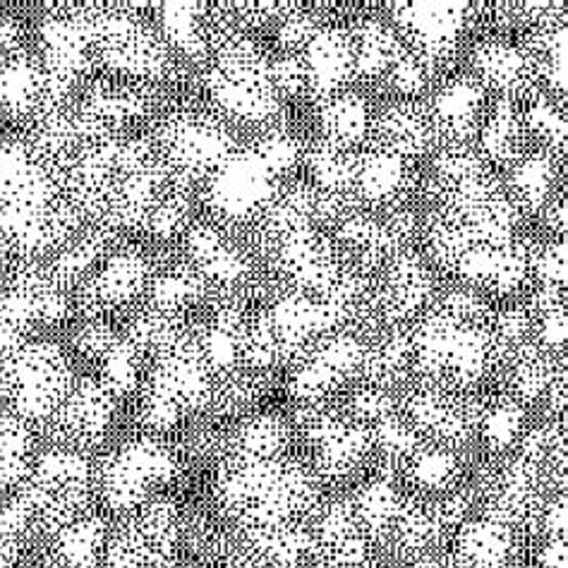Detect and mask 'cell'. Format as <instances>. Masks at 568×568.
<instances>
[{
  "mask_svg": "<svg viewBox=\"0 0 568 568\" xmlns=\"http://www.w3.org/2000/svg\"><path fill=\"white\" fill-rule=\"evenodd\" d=\"M413 369L427 384L470 392L499 357L491 338V312L485 297L473 288H454L437 297L410 332Z\"/></svg>",
  "mask_w": 568,
  "mask_h": 568,
  "instance_id": "cell-1",
  "label": "cell"
},
{
  "mask_svg": "<svg viewBox=\"0 0 568 568\" xmlns=\"http://www.w3.org/2000/svg\"><path fill=\"white\" fill-rule=\"evenodd\" d=\"M214 504L241 530L301 520L320 501V477L303 460H247L221 456Z\"/></svg>",
  "mask_w": 568,
  "mask_h": 568,
  "instance_id": "cell-2",
  "label": "cell"
},
{
  "mask_svg": "<svg viewBox=\"0 0 568 568\" xmlns=\"http://www.w3.org/2000/svg\"><path fill=\"white\" fill-rule=\"evenodd\" d=\"M214 372L194 341V334L152 361L144 382L140 384L138 420L146 435L163 437L181 427L190 417L206 413L212 396Z\"/></svg>",
  "mask_w": 568,
  "mask_h": 568,
  "instance_id": "cell-3",
  "label": "cell"
},
{
  "mask_svg": "<svg viewBox=\"0 0 568 568\" xmlns=\"http://www.w3.org/2000/svg\"><path fill=\"white\" fill-rule=\"evenodd\" d=\"M14 497L32 518L34 530L53 535L89 514V506L97 497L92 460L82 452L53 444L49 452L34 456L32 468Z\"/></svg>",
  "mask_w": 568,
  "mask_h": 568,
  "instance_id": "cell-4",
  "label": "cell"
},
{
  "mask_svg": "<svg viewBox=\"0 0 568 568\" xmlns=\"http://www.w3.org/2000/svg\"><path fill=\"white\" fill-rule=\"evenodd\" d=\"M206 92L219 113L237 123L272 121L278 111V92L272 80V61L245 32L223 39L209 55Z\"/></svg>",
  "mask_w": 568,
  "mask_h": 568,
  "instance_id": "cell-5",
  "label": "cell"
},
{
  "mask_svg": "<svg viewBox=\"0 0 568 568\" xmlns=\"http://www.w3.org/2000/svg\"><path fill=\"white\" fill-rule=\"evenodd\" d=\"M74 382L70 357L58 343L27 338L0 365V400L29 427L49 425Z\"/></svg>",
  "mask_w": 568,
  "mask_h": 568,
  "instance_id": "cell-6",
  "label": "cell"
},
{
  "mask_svg": "<svg viewBox=\"0 0 568 568\" xmlns=\"http://www.w3.org/2000/svg\"><path fill=\"white\" fill-rule=\"evenodd\" d=\"M178 475L175 448L156 435H138L118 444L94 468L97 497L118 516L138 511Z\"/></svg>",
  "mask_w": 568,
  "mask_h": 568,
  "instance_id": "cell-7",
  "label": "cell"
},
{
  "mask_svg": "<svg viewBox=\"0 0 568 568\" xmlns=\"http://www.w3.org/2000/svg\"><path fill=\"white\" fill-rule=\"evenodd\" d=\"M163 166L181 185L209 181L237 149L231 130L209 111H175L152 140Z\"/></svg>",
  "mask_w": 568,
  "mask_h": 568,
  "instance_id": "cell-8",
  "label": "cell"
},
{
  "mask_svg": "<svg viewBox=\"0 0 568 568\" xmlns=\"http://www.w3.org/2000/svg\"><path fill=\"white\" fill-rule=\"evenodd\" d=\"M94 65L134 82H159L171 72V49L138 14L92 12Z\"/></svg>",
  "mask_w": 568,
  "mask_h": 568,
  "instance_id": "cell-9",
  "label": "cell"
},
{
  "mask_svg": "<svg viewBox=\"0 0 568 568\" xmlns=\"http://www.w3.org/2000/svg\"><path fill=\"white\" fill-rule=\"evenodd\" d=\"M183 547V516L175 501L156 497L109 532L101 568H173Z\"/></svg>",
  "mask_w": 568,
  "mask_h": 568,
  "instance_id": "cell-10",
  "label": "cell"
},
{
  "mask_svg": "<svg viewBox=\"0 0 568 568\" xmlns=\"http://www.w3.org/2000/svg\"><path fill=\"white\" fill-rule=\"evenodd\" d=\"M152 274L154 266L140 250L109 252V257L74 288V307L84 320L99 322L134 315V307L146 297Z\"/></svg>",
  "mask_w": 568,
  "mask_h": 568,
  "instance_id": "cell-11",
  "label": "cell"
},
{
  "mask_svg": "<svg viewBox=\"0 0 568 568\" xmlns=\"http://www.w3.org/2000/svg\"><path fill=\"white\" fill-rule=\"evenodd\" d=\"M425 444L458 448L477 435L483 406L468 392L439 384H417L398 410Z\"/></svg>",
  "mask_w": 568,
  "mask_h": 568,
  "instance_id": "cell-12",
  "label": "cell"
},
{
  "mask_svg": "<svg viewBox=\"0 0 568 568\" xmlns=\"http://www.w3.org/2000/svg\"><path fill=\"white\" fill-rule=\"evenodd\" d=\"M281 178L266 166L264 159L245 149L235 152L206 181V204L223 223H247L260 219L276 197Z\"/></svg>",
  "mask_w": 568,
  "mask_h": 568,
  "instance_id": "cell-13",
  "label": "cell"
},
{
  "mask_svg": "<svg viewBox=\"0 0 568 568\" xmlns=\"http://www.w3.org/2000/svg\"><path fill=\"white\" fill-rule=\"evenodd\" d=\"M365 338L351 332L324 336L315 348L293 363L288 388L301 406L328 403L353 377H361Z\"/></svg>",
  "mask_w": 568,
  "mask_h": 568,
  "instance_id": "cell-14",
  "label": "cell"
},
{
  "mask_svg": "<svg viewBox=\"0 0 568 568\" xmlns=\"http://www.w3.org/2000/svg\"><path fill=\"white\" fill-rule=\"evenodd\" d=\"M435 276L420 252L400 250L382 268L375 283V307L382 328H392L420 320L437 301Z\"/></svg>",
  "mask_w": 568,
  "mask_h": 568,
  "instance_id": "cell-15",
  "label": "cell"
},
{
  "mask_svg": "<svg viewBox=\"0 0 568 568\" xmlns=\"http://www.w3.org/2000/svg\"><path fill=\"white\" fill-rule=\"evenodd\" d=\"M118 398L97 377H82L47 425L55 446L89 454L106 442L115 423Z\"/></svg>",
  "mask_w": 568,
  "mask_h": 568,
  "instance_id": "cell-16",
  "label": "cell"
},
{
  "mask_svg": "<svg viewBox=\"0 0 568 568\" xmlns=\"http://www.w3.org/2000/svg\"><path fill=\"white\" fill-rule=\"evenodd\" d=\"M466 3H396L394 20L410 51L435 68L458 47L470 22Z\"/></svg>",
  "mask_w": 568,
  "mask_h": 568,
  "instance_id": "cell-17",
  "label": "cell"
},
{
  "mask_svg": "<svg viewBox=\"0 0 568 568\" xmlns=\"http://www.w3.org/2000/svg\"><path fill=\"white\" fill-rule=\"evenodd\" d=\"M281 278L288 281V291L324 295L341 276L346 262L334 237L320 229L295 233L272 247Z\"/></svg>",
  "mask_w": 568,
  "mask_h": 568,
  "instance_id": "cell-18",
  "label": "cell"
},
{
  "mask_svg": "<svg viewBox=\"0 0 568 568\" xmlns=\"http://www.w3.org/2000/svg\"><path fill=\"white\" fill-rule=\"evenodd\" d=\"M268 328L278 343L283 363H295L310 348L336 332L322 297L301 291H286L264 310Z\"/></svg>",
  "mask_w": 568,
  "mask_h": 568,
  "instance_id": "cell-19",
  "label": "cell"
},
{
  "mask_svg": "<svg viewBox=\"0 0 568 568\" xmlns=\"http://www.w3.org/2000/svg\"><path fill=\"white\" fill-rule=\"evenodd\" d=\"M530 247L518 237L506 245H475L452 268L473 291L511 295L530 278Z\"/></svg>",
  "mask_w": 568,
  "mask_h": 568,
  "instance_id": "cell-20",
  "label": "cell"
},
{
  "mask_svg": "<svg viewBox=\"0 0 568 568\" xmlns=\"http://www.w3.org/2000/svg\"><path fill=\"white\" fill-rule=\"evenodd\" d=\"M315 549L322 561L338 568H367L372 559V547L363 523L357 520L351 499H336L322 508V514L312 528Z\"/></svg>",
  "mask_w": 568,
  "mask_h": 568,
  "instance_id": "cell-21",
  "label": "cell"
},
{
  "mask_svg": "<svg viewBox=\"0 0 568 568\" xmlns=\"http://www.w3.org/2000/svg\"><path fill=\"white\" fill-rule=\"evenodd\" d=\"M473 65L477 72V82L487 89H495L499 99L520 103L523 99H530L537 94V74L528 53L518 49L516 43H508L501 39L483 41L475 49Z\"/></svg>",
  "mask_w": 568,
  "mask_h": 568,
  "instance_id": "cell-22",
  "label": "cell"
},
{
  "mask_svg": "<svg viewBox=\"0 0 568 568\" xmlns=\"http://www.w3.org/2000/svg\"><path fill=\"white\" fill-rule=\"evenodd\" d=\"M485 87L475 78H458L439 89L429 111L437 142L468 144L485 121Z\"/></svg>",
  "mask_w": 568,
  "mask_h": 568,
  "instance_id": "cell-23",
  "label": "cell"
},
{
  "mask_svg": "<svg viewBox=\"0 0 568 568\" xmlns=\"http://www.w3.org/2000/svg\"><path fill=\"white\" fill-rule=\"evenodd\" d=\"M307 68L310 94L332 99L343 92V87L355 74L353 39L336 27H324L301 53Z\"/></svg>",
  "mask_w": 568,
  "mask_h": 568,
  "instance_id": "cell-24",
  "label": "cell"
},
{
  "mask_svg": "<svg viewBox=\"0 0 568 568\" xmlns=\"http://www.w3.org/2000/svg\"><path fill=\"white\" fill-rule=\"evenodd\" d=\"M518 549L516 528L483 516L463 520L454 535V561L460 568H511Z\"/></svg>",
  "mask_w": 568,
  "mask_h": 568,
  "instance_id": "cell-25",
  "label": "cell"
},
{
  "mask_svg": "<svg viewBox=\"0 0 568 568\" xmlns=\"http://www.w3.org/2000/svg\"><path fill=\"white\" fill-rule=\"evenodd\" d=\"M369 138H375L377 149L396 154L403 161L420 159L437 144L429 111L420 109L413 101L394 103V106H388L377 118H372Z\"/></svg>",
  "mask_w": 568,
  "mask_h": 568,
  "instance_id": "cell-26",
  "label": "cell"
},
{
  "mask_svg": "<svg viewBox=\"0 0 568 568\" xmlns=\"http://www.w3.org/2000/svg\"><path fill=\"white\" fill-rule=\"evenodd\" d=\"M0 111L20 118L49 111L47 74L24 51L0 55Z\"/></svg>",
  "mask_w": 568,
  "mask_h": 568,
  "instance_id": "cell-27",
  "label": "cell"
},
{
  "mask_svg": "<svg viewBox=\"0 0 568 568\" xmlns=\"http://www.w3.org/2000/svg\"><path fill=\"white\" fill-rule=\"evenodd\" d=\"M237 545L276 568H301L310 557L317 555L312 528H307L303 520L243 530Z\"/></svg>",
  "mask_w": 568,
  "mask_h": 568,
  "instance_id": "cell-28",
  "label": "cell"
},
{
  "mask_svg": "<svg viewBox=\"0 0 568 568\" xmlns=\"http://www.w3.org/2000/svg\"><path fill=\"white\" fill-rule=\"evenodd\" d=\"M293 442V427L278 413L247 415L237 423L223 444V456L247 460H276L288 456Z\"/></svg>",
  "mask_w": 568,
  "mask_h": 568,
  "instance_id": "cell-29",
  "label": "cell"
},
{
  "mask_svg": "<svg viewBox=\"0 0 568 568\" xmlns=\"http://www.w3.org/2000/svg\"><path fill=\"white\" fill-rule=\"evenodd\" d=\"M106 520L97 514H84L82 518L68 523L55 530L49 545V568H101L103 551L109 542Z\"/></svg>",
  "mask_w": 568,
  "mask_h": 568,
  "instance_id": "cell-30",
  "label": "cell"
},
{
  "mask_svg": "<svg viewBox=\"0 0 568 568\" xmlns=\"http://www.w3.org/2000/svg\"><path fill=\"white\" fill-rule=\"evenodd\" d=\"M408 187V161L372 146L357 154L353 197L369 206L394 204Z\"/></svg>",
  "mask_w": 568,
  "mask_h": 568,
  "instance_id": "cell-31",
  "label": "cell"
},
{
  "mask_svg": "<svg viewBox=\"0 0 568 568\" xmlns=\"http://www.w3.org/2000/svg\"><path fill=\"white\" fill-rule=\"evenodd\" d=\"M480 140V156L489 163H501V166H514L518 159L526 154L528 128L523 121V111L518 103L499 99L495 111H491L477 132Z\"/></svg>",
  "mask_w": 568,
  "mask_h": 568,
  "instance_id": "cell-32",
  "label": "cell"
},
{
  "mask_svg": "<svg viewBox=\"0 0 568 568\" xmlns=\"http://www.w3.org/2000/svg\"><path fill=\"white\" fill-rule=\"evenodd\" d=\"M413 369V346L406 328L392 326L382 328L375 341H365V357L361 377L367 384H375L392 392Z\"/></svg>",
  "mask_w": 568,
  "mask_h": 568,
  "instance_id": "cell-33",
  "label": "cell"
},
{
  "mask_svg": "<svg viewBox=\"0 0 568 568\" xmlns=\"http://www.w3.org/2000/svg\"><path fill=\"white\" fill-rule=\"evenodd\" d=\"M209 295V288L204 278L194 272V268L183 264H169L152 274L146 291V307H154L159 312H166L173 317H183L190 310L197 307L204 297Z\"/></svg>",
  "mask_w": 568,
  "mask_h": 568,
  "instance_id": "cell-34",
  "label": "cell"
},
{
  "mask_svg": "<svg viewBox=\"0 0 568 568\" xmlns=\"http://www.w3.org/2000/svg\"><path fill=\"white\" fill-rule=\"evenodd\" d=\"M351 39L355 53V74H361L365 80H384L388 70L408 51L406 41L400 39L396 29L379 20L361 22Z\"/></svg>",
  "mask_w": 568,
  "mask_h": 568,
  "instance_id": "cell-35",
  "label": "cell"
},
{
  "mask_svg": "<svg viewBox=\"0 0 568 568\" xmlns=\"http://www.w3.org/2000/svg\"><path fill=\"white\" fill-rule=\"evenodd\" d=\"M320 125L324 134L322 142L346 149V152H355L372 134V115L367 101L355 92H341L326 99L320 113Z\"/></svg>",
  "mask_w": 568,
  "mask_h": 568,
  "instance_id": "cell-36",
  "label": "cell"
},
{
  "mask_svg": "<svg viewBox=\"0 0 568 568\" xmlns=\"http://www.w3.org/2000/svg\"><path fill=\"white\" fill-rule=\"evenodd\" d=\"M559 178V159L557 152L540 149V152L523 154L514 163L511 173V192L508 197L516 202V206L528 209V212H540L555 194V185Z\"/></svg>",
  "mask_w": 568,
  "mask_h": 568,
  "instance_id": "cell-37",
  "label": "cell"
},
{
  "mask_svg": "<svg viewBox=\"0 0 568 568\" xmlns=\"http://www.w3.org/2000/svg\"><path fill=\"white\" fill-rule=\"evenodd\" d=\"M190 328L183 317L166 315L154 307H140L130 315V324L125 338L132 343L144 361H156V357L175 351L190 338Z\"/></svg>",
  "mask_w": 568,
  "mask_h": 568,
  "instance_id": "cell-38",
  "label": "cell"
},
{
  "mask_svg": "<svg viewBox=\"0 0 568 568\" xmlns=\"http://www.w3.org/2000/svg\"><path fill=\"white\" fill-rule=\"evenodd\" d=\"M403 499L406 497L400 495L398 487L388 480V477L369 480L355 491V497L351 499L353 511L375 545L388 542V537H392V530L396 526V518L400 514Z\"/></svg>",
  "mask_w": 568,
  "mask_h": 568,
  "instance_id": "cell-39",
  "label": "cell"
},
{
  "mask_svg": "<svg viewBox=\"0 0 568 568\" xmlns=\"http://www.w3.org/2000/svg\"><path fill=\"white\" fill-rule=\"evenodd\" d=\"M206 8L202 3H166L159 10L161 32L169 49H178L192 61H209V29Z\"/></svg>",
  "mask_w": 568,
  "mask_h": 568,
  "instance_id": "cell-40",
  "label": "cell"
},
{
  "mask_svg": "<svg viewBox=\"0 0 568 568\" xmlns=\"http://www.w3.org/2000/svg\"><path fill=\"white\" fill-rule=\"evenodd\" d=\"M34 460L32 427L18 415L0 408V499L18 491Z\"/></svg>",
  "mask_w": 568,
  "mask_h": 568,
  "instance_id": "cell-41",
  "label": "cell"
},
{
  "mask_svg": "<svg viewBox=\"0 0 568 568\" xmlns=\"http://www.w3.org/2000/svg\"><path fill=\"white\" fill-rule=\"evenodd\" d=\"M408 475L410 485L423 491V495H448L456 489V483L463 475V463L456 454V448H446L437 444H423L415 456L403 468Z\"/></svg>",
  "mask_w": 568,
  "mask_h": 568,
  "instance_id": "cell-42",
  "label": "cell"
},
{
  "mask_svg": "<svg viewBox=\"0 0 568 568\" xmlns=\"http://www.w3.org/2000/svg\"><path fill=\"white\" fill-rule=\"evenodd\" d=\"M528 53L537 84L545 82L555 92H566V27L561 22H549L532 27L528 37Z\"/></svg>",
  "mask_w": 568,
  "mask_h": 568,
  "instance_id": "cell-43",
  "label": "cell"
},
{
  "mask_svg": "<svg viewBox=\"0 0 568 568\" xmlns=\"http://www.w3.org/2000/svg\"><path fill=\"white\" fill-rule=\"evenodd\" d=\"M307 169L317 190L346 200L353 197V181L357 169L355 152H346V149L320 142L307 154Z\"/></svg>",
  "mask_w": 568,
  "mask_h": 568,
  "instance_id": "cell-44",
  "label": "cell"
},
{
  "mask_svg": "<svg viewBox=\"0 0 568 568\" xmlns=\"http://www.w3.org/2000/svg\"><path fill=\"white\" fill-rule=\"evenodd\" d=\"M526 406L514 398H504L483 408L477 435H480L491 454H506L518 446L520 437L526 435Z\"/></svg>",
  "mask_w": 568,
  "mask_h": 568,
  "instance_id": "cell-45",
  "label": "cell"
},
{
  "mask_svg": "<svg viewBox=\"0 0 568 568\" xmlns=\"http://www.w3.org/2000/svg\"><path fill=\"white\" fill-rule=\"evenodd\" d=\"M142 365H144V357L134 351V346L125 336H121L97 363L99 367L97 379L106 386L115 398H125L140 388Z\"/></svg>",
  "mask_w": 568,
  "mask_h": 568,
  "instance_id": "cell-46",
  "label": "cell"
},
{
  "mask_svg": "<svg viewBox=\"0 0 568 568\" xmlns=\"http://www.w3.org/2000/svg\"><path fill=\"white\" fill-rule=\"evenodd\" d=\"M32 518L18 497L0 499V568H18L34 535Z\"/></svg>",
  "mask_w": 568,
  "mask_h": 568,
  "instance_id": "cell-47",
  "label": "cell"
},
{
  "mask_svg": "<svg viewBox=\"0 0 568 568\" xmlns=\"http://www.w3.org/2000/svg\"><path fill=\"white\" fill-rule=\"evenodd\" d=\"M523 121H526L528 132L537 134L549 152H564L566 144V118L564 111L557 106L555 101H549L542 94H535L528 99V106L523 111Z\"/></svg>",
  "mask_w": 568,
  "mask_h": 568,
  "instance_id": "cell-48",
  "label": "cell"
},
{
  "mask_svg": "<svg viewBox=\"0 0 568 568\" xmlns=\"http://www.w3.org/2000/svg\"><path fill=\"white\" fill-rule=\"evenodd\" d=\"M432 72H435V68H432L425 58H420L415 51L408 49L400 55V61L388 70L384 82L392 87L396 94L413 99L420 92H425V87L432 80Z\"/></svg>",
  "mask_w": 568,
  "mask_h": 568,
  "instance_id": "cell-49",
  "label": "cell"
},
{
  "mask_svg": "<svg viewBox=\"0 0 568 568\" xmlns=\"http://www.w3.org/2000/svg\"><path fill=\"white\" fill-rule=\"evenodd\" d=\"M530 276L540 281L542 291H564L566 286V243L551 241L549 245L530 252Z\"/></svg>",
  "mask_w": 568,
  "mask_h": 568,
  "instance_id": "cell-50",
  "label": "cell"
},
{
  "mask_svg": "<svg viewBox=\"0 0 568 568\" xmlns=\"http://www.w3.org/2000/svg\"><path fill=\"white\" fill-rule=\"evenodd\" d=\"M252 149L264 159L266 166L272 169L278 178L293 171L297 159H301V146H297V142L283 132L264 134V138Z\"/></svg>",
  "mask_w": 568,
  "mask_h": 568,
  "instance_id": "cell-51",
  "label": "cell"
},
{
  "mask_svg": "<svg viewBox=\"0 0 568 568\" xmlns=\"http://www.w3.org/2000/svg\"><path fill=\"white\" fill-rule=\"evenodd\" d=\"M118 338H121V334L115 332L111 322L84 320V324L72 336V346L82 357H87V361L99 363L101 355L106 353Z\"/></svg>",
  "mask_w": 568,
  "mask_h": 568,
  "instance_id": "cell-52",
  "label": "cell"
},
{
  "mask_svg": "<svg viewBox=\"0 0 568 568\" xmlns=\"http://www.w3.org/2000/svg\"><path fill=\"white\" fill-rule=\"evenodd\" d=\"M272 80L278 97L310 94L307 68L301 53H283L276 61H272Z\"/></svg>",
  "mask_w": 568,
  "mask_h": 568,
  "instance_id": "cell-53",
  "label": "cell"
},
{
  "mask_svg": "<svg viewBox=\"0 0 568 568\" xmlns=\"http://www.w3.org/2000/svg\"><path fill=\"white\" fill-rule=\"evenodd\" d=\"M320 27L307 12H283L278 24V47L283 53H303L307 43L315 39Z\"/></svg>",
  "mask_w": 568,
  "mask_h": 568,
  "instance_id": "cell-54",
  "label": "cell"
},
{
  "mask_svg": "<svg viewBox=\"0 0 568 568\" xmlns=\"http://www.w3.org/2000/svg\"><path fill=\"white\" fill-rule=\"evenodd\" d=\"M537 568H566L564 537H547L540 551H537Z\"/></svg>",
  "mask_w": 568,
  "mask_h": 568,
  "instance_id": "cell-55",
  "label": "cell"
},
{
  "mask_svg": "<svg viewBox=\"0 0 568 568\" xmlns=\"http://www.w3.org/2000/svg\"><path fill=\"white\" fill-rule=\"evenodd\" d=\"M545 209H547L549 226L555 231H564L566 229V202L555 200V202H549V206H545Z\"/></svg>",
  "mask_w": 568,
  "mask_h": 568,
  "instance_id": "cell-56",
  "label": "cell"
},
{
  "mask_svg": "<svg viewBox=\"0 0 568 568\" xmlns=\"http://www.w3.org/2000/svg\"><path fill=\"white\" fill-rule=\"evenodd\" d=\"M413 568H460L454 559H444V557H435L427 555L423 559H417V564Z\"/></svg>",
  "mask_w": 568,
  "mask_h": 568,
  "instance_id": "cell-57",
  "label": "cell"
},
{
  "mask_svg": "<svg viewBox=\"0 0 568 568\" xmlns=\"http://www.w3.org/2000/svg\"><path fill=\"white\" fill-rule=\"evenodd\" d=\"M312 568H338V566H334V564H328V561H320L317 566H312Z\"/></svg>",
  "mask_w": 568,
  "mask_h": 568,
  "instance_id": "cell-58",
  "label": "cell"
},
{
  "mask_svg": "<svg viewBox=\"0 0 568 568\" xmlns=\"http://www.w3.org/2000/svg\"><path fill=\"white\" fill-rule=\"evenodd\" d=\"M183 568H212L209 564H190V566H183Z\"/></svg>",
  "mask_w": 568,
  "mask_h": 568,
  "instance_id": "cell-59",
  "label": "cell"
},
{
  "mask_svg": "<svg viewBox=\"0 0 568 568\" xmlns=\"http://www.w3.org/2000/svg\"><path fill=\"white\" fill-rule=\"evenodd\" d=\"M511 568H526V566H516V564H514V566H511Z\"/></svg>",
  "mask_w": 568,
  "mask_h": 568,
  "instance_id": "cell-60",
  "label": "cell"
}]
</instances>
